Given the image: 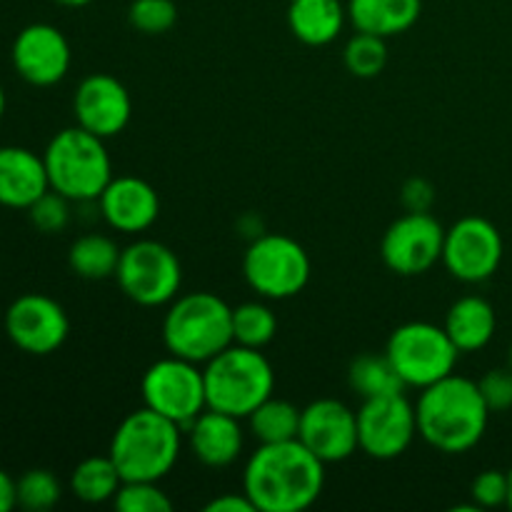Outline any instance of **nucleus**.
<instances>
[{
  "instance_id": "obj_1",
  "label": "nucleus",
  "mask_w": 512,
  "mask_h": 512,
  "mask_svg": "<svg viewBox=\"0 0 512 512\" xmlns=\"http://www.w3.org/2000/svg\"><path fill=\"white\" fill-rule=\"evenodd\" d=\"M325 488V463L300 440L260 445L243 470V490L258 512H303Z\"/></svg>"
},
{
  "instance_id": "obj_2",
  "label": "nucleus",
  "mask_w": 512,
  "mask_h": 512,
  "mask_svg": "<svg viewBox=\"0 0 512 512\" xmlns=\"http://www.w3.org/2000/svg\"><path fill=\"white\" fill-rule=\"evenodd\" d=\"M415 415H418V435L430 448L445 455H460L483 440L490 408L485 405L475 380L453 373L423 388Z\"/></svg>"
},
{
  "instance_id": "obj_3",
  "label": "nucleus",
  "mask_w": 512,
  "mask_h": 512,
  "mask_svg": "<svg viewBox=\"0 0 512 512\" xmlns=\"http://www.w3.org/2000/svg\"><path fill=\"white\" fill-rule=\"evenodd\" d=\"M163 345L170 355L205 365L233 345V308L210 290L178 295L165 313Z\"/></svg>"
},
{
  "instance_id": "obj_4",
  "label": "nucleus",
  "mask_w": 512,
  "mask_h": 512,
  "mask_svg": "<svg viewBox=\"0 0 512 512\" xmlns=\"http://www.w3.org/2000/svg\"><path fill=\"white\" fill-rule=\"evenodd\" d=\"M180 425L155 410L140 408L123 418L110 440L108 455L123 480H163L175 468L183 448Z\"/></svg>"
},
{
  "instance_id": "obj_5",
  "label": "nucleus",
  "mask_w": 512,
  "mask_h": 512,
  "mask_svg": "<svg viewBox=\"0 0 512 512\" xmlns=\"http://www.w3.org/2000/svg\"><path fill=\"white\" fill-rule=\"evenodd\" d=\"M43 160L50 188L73 203L98 200L105 185L113 180V163L105 140L80 125L58 130L45 145Z\"/></svg>"
},
{
  "instance_id": "obj_6",
  "label": "nucleus",
  "mask_w": 512,
  "mask_h": 512,
  "mask_svg": "<svg viewBox=\"0 0 512 512\" xmlns=\"http://www.w3.org/2000/svg\"><path fill=\"white\" fill-rule=\"evenodd\" d=\"M208 408L245 420L275 390V370L260 350L228 345L203 368Z\"/></svg>"
},
{
  "instance_id": "obj_7",
  "label": "nucleus",
  "mask_w": 512,
  "mask_h": 512,
  "mask_svg": "<svg viewBox=\"0 0 512 512\" xmlns=\"http://www.w3.org/2000/svg\"><path fill=\"white\" fill-rule=\"evenodd\" d=\"M385 355L398 370L405 388H428L455 373L460 350L443 325L413 320L390 333Z\"/></svg>"
},
{
  "instance_id": "obj_8",
  "label": "nucleus",
  "mask_w": 512,
  "mask_h": 512,
  "mask_svg": "<svg viewBox=\"0 0 512 512\" xmlns=\"http://www.w3.org/2000/svg\"><path fill=\"white\" fill-rule=\"evenodd\" d=\"M310 270L308 250L283 233L255 235L243 258L245 280L260 298L268 300H288L303 293Z\"/></svg>"
},
{
  "instance_id": "obj_9",
  "label": "nucleus",
  "mask_w": 512,
  "mask_h": 512,
  "mask_svg": "<svg viewBox=\"0 0 512 512\" xmlns=\"http://www.w3.org/2000/svg\"><path fill=\"white\" fill-rule=\"evenodd\" d=\"M125 298L143 308H160L178 298L183 285V265L168 245L158 240H135L120 253L115 270Z\"/></svg>"
},
{
  "instance_id": "obj_10",
  "label": "nucleus",
  "mask_w": 512,
  "mask_h": 512,
  "mask_svg": "<svg viewBox=\"0 0 512 512\" xmlns=\"http://www.w3.org/2000/svg\"><path fill=\"white\" fill-rule=\"evenodd\" d=\"M140 393L145 408L173 420L183 430L208 410L203 368L178 355L168 353V358L155 360L140 380Z\"/></svg>"
},
{
  "instance_id": "obj_11",
  "label": "nucleus",
  "mask_w": 512,
  "mask_h": 512,
  "mask_svg": "<svg viewBox=\"0 0 512 512\" xmlns=\"http://www.w3.org/2000/svg\"><path fill=\"white\" fill-rule=\"evenodd\" d=\"M503 253L505 245L500 230L488 218L465 215L445 230L440 263L460 283H485L498 273Z\"/></svg>"
},
{
  "instance_id": "obj_12",
  "label": "nucleus",
  "mask_w": 512,
  "mask_h": 512,
  "mask_svg": "<svg viewBox=\"0 0 512 512\" xmlns=\"http://www.w3.org/2000/svg\"><path fill=\"white\" fill-rule=\"evenodd\" d=\"M415 435H418V415L405 393L363 400L358 410V443L368 458H400L413 445Z\"/></svg>"
},
{
  "instance_id": "obj_13",
  "label": "nucleus",
  "mask_w": 512,
  "mask_h": 512,
  "mask_svg": "<svg viewBox=\"0 0 512 512\" xmlns=\"http://www.w3.org/2000/svg\"><path fill=\"white\" fill-rule=\"evenodd\" d=\"M445 228L430 213H405L385 230L380 255L390 273L415 278L443 260Z\"/></svg>"
},
{
  "instance_id": "obj_14",
  "label": "nucleus",
  "mask_w": 512,
  "mask_h": 512,
  "mask_svg": "<svg viewBox=\"0 0 512 512\" xmlns=\"http://www.w3.org/2000/svg\"><path fill=\"white\" fill-rule=\"evenodd\" d=\"M5 335L28 355H53L70 335V318L63 305L45 293H25L5 310Z\"/></svg>"
},
{
  "instance_id": "obj_15",
  "label": "nucleus",
  "mask_w": 512,
  "mask_h": 512,
  "mask_svg": "<svg viewBox=\"0 0 512 512\" xmlns=\"http://www.w3.org/2000/svg\"><path fill=\"white\" fill-rule=\"evenodd\" d=\"M298 440L325 465L343 463L360 450L358 413L343 400H313L300 413Z\"/></svg>"
},
{
  "instance_id": "obj_16",
  "label": "nucleus",
  "mask_w": 512,
  "mask_h": 512,
  "mask_svg": "<svg viewBox=\"0 0 512 512\" xmlns=\"http://www.w3.org/2000/svg\"><path fill=\"white\" fill-rule=\"evenodd\" d=\"M10 60L25 83L50 88L68 75L73 53L63 30L50 23H30L15 35Z\"/></svg>"
},
{
  "instance_id": "obj_17",
  "label": "nucleus",
  "mask_w": 512,
  "mask_h": 512,
  "mask_svg": "<svg viewBox=\"0 0 512 512\" xmlns=\"http://www.w3.org/2000/svg\"><path fill=\"white\" fill-rule=\"evenodd\" d=\"M75 125L108 140L123 133L133 115L128 88L110 73H93L80 80L73 95Z\"/></svg>"
},
{
  "instance_id": "obj_18",
  "label": "nucleus",
  "mask_w": 512,
  "mask_h": 512,
  "mask_svg": "<svg viewBox=\"0 0 512 512\" xmlns=\"http://www.w3.org/2000/svg\"><path fill=\"white\" fill-rule=\"evenodd\" d=\"M105 223L125 235H138L153 228L160 215L158 190L138 175H118L105 185L95 200Z\"/></svg>"
},
{
  "instance_id": "obj_19",
  "label": "nucleus",
  "mask_w": 512,
  "mask_h": 512,
  "mask_svg": "<svg viewBox=\"0 0 512 512\" xmlns=\"http://www.w3.org/2000/svg\"><path fill=\"white\" fill-rule=\"evenodd\" d=\"M190 453L205 468H228L240 458L245 445V433L240 418L220 410H203L193 423L185 428Z\"/></svg>"
},
{
  "instance_id": "obj_20",
  "label": "nucleus",
  "mask_w": 512,
  "mask_h": 512,
  "mask_svg": "<svg viewBox=\"0 0 512 512\" xmlns=\"http://www.w3.org/2000/svg\"><path fill=\"white\" fill-rule=\"evenodd\" d=\"M48 170L43 155L23 145H0V205L28 210L48 193Z\"/></svg>"
},
{
  "instance_id": "obj_21",
  "label": "nucleus",
  "mask_w": 512,
  "mask_h": 512,
  "mask_svg": "<svg viewBox=\"0 0 512 512\" xmlns=\"http://www.w3.org/2000/svg\"><path fill=\"white\" fill-rule=\"evenodd\" d=\"M348 23L343 0H290L288 28L295 40L310 48H323L338 40Z\"/></svg>"
},
{
  "instance_id": "obj_22",
  "label": "nucleus",
  "mask_w": 512,
  "mask_h": 512,
  "mask_svg": "<svg viewBox=\"0 0 512 512\" xmlns=\"http://www.w3.org/2000/svg\"><path fill=\"white\" fill-rule=\"evenodd\" d=\"M345 5L355 30L385 40L408 33L423 13V0H348Z\"/></svg>"
},
{
  "instance_id": "obj_23",
  "label": "nucleus",
  "mask_w": 512,
  "mask_h": 512,
  "mask_svg": "<svg viewBox=\"0 0 512 512\" xmlns=\"http://www.w3.org/2000/svg\"><path fill=\"white\" fill-rule=\"evenodd\" d=\"M445 330L460 353H478L493 340L498 330L495 308L480 295H465L450 305L445 315Z\"/></svg>"
},
{
  "instance_id": "obj_24",
  "label": "nucleus",
  "mask_w": 512,
  "mask_h": 512,
  "mask_svg": "<svg viewBox=\"0 0 512 512\" xmlns=\"http://www.w3.org/2000/svg\"><path fill=\"white\" fill-rule=\"evenodd\" d=\"M120 253L123 250L118 248V243L113 238H108L103 233H88L73 240V245L68 250V265L83 280L115 278Z\"/></svg>"
},
{
  "instance_id": "obj_25",
  "label": "nucleus",
  "mask_w": 512,
  "mask_h": 512,
  "mask_svg": "<svg viewBox=\"0 0 512 512\" xmlns=\"http://www.w3.org/2000/svg\"><path fill=\"white\" fill-rule=\"evenodd\" d=\"M120 485H123V475H120L118 465L113 463L110 455L85 458L70 473V493L88 505H100L113 500Z\"/></svg>"
},
{
  "instance_id": "obj_26",
  "label": "nucleus",
  "mask_w": 512,
  "mask_h": 512,
  "mask_svg": "<svg viewBox=\"0 0 512 512\" xmlns=\"http://www.w3.org/2000/svg\"><path fill=\"white\" fill-rule=\"evenodd\" d=\"M300 413L303 410L295 408L290 400H280L270 395L245 420H248L250 433L260 445L288 443V440H298Z\"/></svg>"
},
{
  "instance_id": "obj_27",
  "label": "nucleus",
  "mask_w": 512,
  "mask_h": 512,
  "mask_svg": "<svg viewBox=\"0 0 512 512\" xmlns=\"http://www.w3.org/2000/svg\"><path fill=\"white\" fill-rule=\"evenodd\" d=\"M348 385L363 400L380 398V395L390 393H403L405 390L398 370L393 368V363H390V358L385 353L358 355L348 368Z\"/></svg>"
},
{
  "instance_id": "obj_28",
  "label": "nucleus",
  "mask_w": 512,
  "mask_h": 512,
  "mask_svg": "<svg viewBox=\"0 0 512 512\" xmlns=\"http://www.w3.org/2000/svg\"><path fill=\"white\" fill-rule=\"evenodd\" d=\"M278 335V318L273 308L260 300H248L233 308V343L263 350Z\"/></svg>"
},
{
  "instance_id": "obj_29",
  "label": "nucleus",
  "mask_w": 512,
  "mask_h": 512,
  "mask_svg": "<svg viewBox=\"0 0 512 512\" xmlns=\"http://www.w3.org/2000/svg\"><path fill=\"white\" fill-rule=\"evenodd\" d=\"M343 60L348 73H353L355 78H378L385 70V65H388V45H385V38H380V35L355 30L353 38L345 43Z\"/></svg>"
},
{
  "instance_id": "obj_30",
  "label": "nucleus",
  "mask_w": 512,
  "mask_h": 512,
  "mask_svg": "<svg viewBox=\"0 0 512 512\" xmlns=\"http://www.w3.org/2000/svg\"><path fill=\"white\" fill-rule=\"evenodd\" d=\"M18 490V508L30 512H43L55 508L63 498V485L53 470L33 468L15 480Z\"/></svg>"
},
{
  "instance_id": "obj_31",
  "label": "nucleus",
  "mask_w": 512,
  "mask_h": 512,
  "mask_svg": "<svg viewBox=\"0 0 512 512\" xmlns=\"http://www.w3.org/2000/svg\"><path fill=\"white\" fill-rule=\"evenodd\" d=\"M113 508L118 512H170L173 500L158 480H123L113 498Z\"/></svg>"
},
{
  "instance_id": "obj_32",
  "label": "nucleus",
  "mask_w": 512,
  "mask_h": 512,
  "mask_svg": "<svg viewBox=\"0 0 512 512\" xmlns=\"http://www.w3.org/2000/svg\"><path fill=\"white\" fill-rule=\"evenodd\" d=\"M128 20L145 35H163L178 23V5L173 0H133Z\"/></svg>"
},
{
  "instance_id": "obj_33",
  "label": "nucleus",
  "mask_w": 512,
  "mask_h": 512,
  "mask_svg": "<svg viewBox=\"0 0 512 512\" xmlns=\"http://www.w3.org/2000/svg\"><path fill=\"white\" fill-rule=\"evenodd\" d=\"M70 203L65 195H60L58 190L50 188L48 193L40 195L33 205L28 208V218L33 223V228L43 235H55L63 233L70 223Z\"/></svg>"
},
{
  "instance_id": "obj_34",
  "label": "nucleus",
  "mask_w": 512,
  "mask_h": 512,
  "mask_svg": "<svg viewBox=\"0 0 512 512\" xmlns=\"http://www.w3.org/2000/svg\"><path fill=\"white\" fill-rule=\"evenodd\" d=\"M508 473L503 470H483L470 485V495L478 508H500L508 505Z\"/></svg>"
},
{
  "instance_id": "obj_35",
  "label": "nucleus",
  "mask_w": 512,
  "mask_h": 512,
  "mask_svg": "<svg viewBox=\"0 0 512 512\" xmlns=\"http://www.w3.org/2000/svg\"><path fill=\"white\" fill-rule=\"evenodd\" d=\"M480 395H483L485 405L490 413H505L512 408V370L510 368H495L488 370L483 378L478 380Z\"/></svg>"
},
{
  "instance_id": "obj_36",
  "label": "nucleus",
  "mask_w": 512,
  "mask_h": 512,
  "mask_svg": "<svg viewBox=\"0 0 512 512\" xmlns=\"http://www.w3.org/2000/svg\"><path fill=\"white\" fill-rule=\"evenodd\" d=\"M400 200L408 213H430L435 203V188L425 178H410L400 190Z\"/></svg>"
},
{
  "instance_id": "obj_37",
  "label": "nucleus",
  "mask_w": 512,
  "mask_h": 512,
  "mask_svg": "<svg viewBox=\"0 0 512 512\" xmlns=\"http://www.w3.org/2000/svg\"><path fill=\"white\" fill-rule=\"evenodd\" d=\"M205 512H258L255 510L253 500L243 493H225V495H218V498L210 500L208 505H205Z\"/></svg>"
},
{
  "instance_id": "obj_38",
  "label": "nucleus",
  "mask_w": 512,
  "mask_h": 512,
  "mask_svg": "<svg viewBox=\"0 0 512 512\" xmlns=\"http://www.w3.org/2000/svg\"><path fill=\"white\" fill-rule=\"evenodd\" d=\"M18 508V490H15V480L0 468V512H10Z\"/></svg>"
},
{
  "instance_id": "obj_39",
  "label": "nucleus",
  "mask_w": 512,
  "mask_h": 512,
  "mask_svg": "<svg viewBox=\"0 0 512 512\" xmlns=\"http://www.w3.org/2000/svg\"><path fill=\"white\" fill-rule=\"evenodd\" d=\"M53 3L63 5V8H83V5H90L93 0H53Z\"/></svg>"
},
{
  "instance_id": "obj_40",
  "label": "nucleus",
  "mask_w": 512,
  "mask_h": 512,
  "mask_svg": "<svg viewBox=\"0 0 512 512\" xmlns=\"http://www.w3.org/2000/svg\"><path fill=\"white\" fill-rule=\"evenodd\" d=\"M5 108H8V98H5V90H3V85H0V120H3Z\"/></svg>"
},
{
  "instance_id": "obj_41",
  "label": "nucleus",
  "mask_w": 512,
  "mask_h": 512,
  "mask_svg": "<svg viewBox=\"0 0 512 512\" xmlns=\"http://www.w3.org/2000/svg\"><path fill=\"white\" fill-rule=\"evenodd\" d=\"M508 483H510V488H508V508L512 510V470H508Z\"/></svg>"
},
{
  "instance_id": "obj_42",
  "label": "nucleus",
  "mask_w": 512,
  "mask_h": 512,
  "mask_svg": "<svg viewBox=\"0 0 512 512\" xmlns=\"http://www.w3.org/2000/svg\"><path fill=\"white\" fill-rule=\"evenodd\" d=\"M508 368L512 370V345H510V353H508Z\"/></svg>"
}]
</instances>
